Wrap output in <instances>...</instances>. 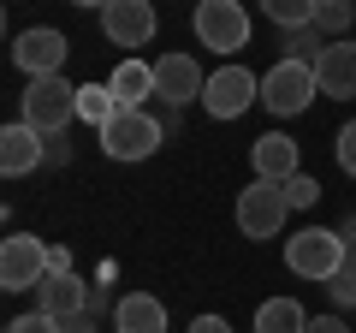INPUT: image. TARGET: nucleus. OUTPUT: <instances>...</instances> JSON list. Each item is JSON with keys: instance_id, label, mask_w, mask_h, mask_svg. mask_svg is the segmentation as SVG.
<instances>
[{"instance_id": "nucleus-1", "label": "nucleus", "mask_w": 356, "mask_h": 333, "mask_svg": "<svg viewBox=\"0 0 356 333\" xmlns=\"http://www.w3.org/2000/svg\"><path fill=\"white\" fill-rule=\"evenodd\" d=\"M344 262H350V256H344L339 226H303V232H291V238H285V268H291L297 280L327 286Z\"/></svg>"}, {"instance_id": "nucleus-2", "label": "nucleus", "mask_w": 356, "mask_h": 333, "mask_svg": "<svg viewBox=\"0 0 356 333\" xmlns=\"http://www.w3.org/2000/svg\"><path fill=\"white\" fill-rule=\"evenodd\" d=\"M95 137H102L107 161H149V155L166 143V125L154 114H143V107H119L113 125H102Z\"/></svg>"}, {"instance_id": "nucleus-3", "label": "nucleus", "mask_w": 356, "mask_h": 333, "mask_svg": "<svg viewBox=\"0 0 356 333\" xmlns=\"http://www.w3.org/2000/svg\"><path fill=\"white\" fill-rule=\"evenodd\" d=\"M315 95H321V84H315V65L309 60H273L261 72V107L280 114V119H297Z\"/></svg>"}, {"instance_id": "nucleus-4", "label": "nucleus", "mask_w": 356, "mask_h": 333, "mask_svg": "<svg viewBox=\"0 0 356 333\" xmlns=\"http://www.w3.org/2000/svg\"><path fill=\"white\" fill-rule=\"evenodd\" d=\"M72 119H77V84H65V77H30L24 125H36L42 137H60Z\"/></svg>"}, {"instance_id": "nucleus-5", "label": "nucleus", "mask_w": 356, "mask_h": 333, "mask_svg": "<svg viewBox=\"0 0 356 333\" xmlns=\"http://www.w3.org/2000/svg\"><path fill=\"white\" fill-rule=\"evenodd\" d=\"M285 215H291L285 185L255 179V185H243V191H238V232H243V238H280Z\"/></svg>"}, {"instance_id": "nucleus-6", "label": "nucleus", "mask_w": 356, "mask_h": 333, "mask_svg": "<svg viewBox=\"0 0 356 333\" xmlns=\"http://www.w3.org/2000/svg\"><path fill=\"white\" fill-rule=\"evenodd\" d=\"M196 42L214 48V54L250 48V13H243L238 0H202L196 6Z\"/></svg>"}, {"instance_id": "nucleus-7", "label": "nucleus", "mask_w": 356, "mask_h": 333, "mask_svg": "<svg viewBox=\"0 0 356 333\" xmlns=\"http://www.w3.org/2000/svg\"><path fill=\"white\" fill-rule=\"evenodd\" d=\"M48 274V244L36 232H13L0 244V292H36Z\"/></svg>"}, {"instance_id": "nucleus-8", "label": "nucleus", "mask_w": 356, "mask_h": 333, "mask_svg": "<svg viewBox=\"0 0 356 333\" xmlns=\"http://www.w3.org/2000/svg\"><path fill=\"white\" fill-rule=\"evenodd\" d=\"M65 54H72V42H65V30H54V24H36V30H18L13 36V65L24 77H60Z\"/></svg>"}, {"instance_id": "nucleus-9", "label": "nucleus", "mask_w": 356, "mask_h": 333, "mask_svg": "<svg viewBox=\"0 0 356 333\" xmlns=\"http://www.w3.org/2000/svg\"><path fill=\"white\" fill-rule=\"evenodd\" d=\"M255 102H261V77L243 72V65H220V72L208 77V90H202V107L214 119H238V114H250Z\"/></svg>"}, {"instance_id": "nucleus-10", "label": "nucleus", "mask_w": 356, "mask_h": 333, "mask_svg": "<svg viewBox=\"0 0 356 333\" xmlns=\"http://www.w3.org/2000/svg\"><path fill=\"white\" fill-rule=\"evenodd\" d=\"M202 90H208V77L196 72L191 54H161V60H154V95H161L166 107L202 102Z\"/></svg>"}, {"instance_id": "nucleus-11", "label": "nucleus", "mask_w": 356, "mask_h": 333, "mask_svg": "<svg viewBox=\"0 0 356 333\" xmlns=\"http://www.w3.org/2000/svg\"><path fill=\"white\" fill-rule=\"evenodd\" d=\"M154 0H113L102 13V30H107V42L113 48H143V42L154 36Z\"/></svg>"}, {"instance_id": "nucleus-12", "label": "nucleus", "mask_w": 356, "mask_h": 333, "mask_svg": "<svg viewBox=\"0 0 356 333\" xmlns=\"http://www.w3.org/2000/svg\"><path fill=\"white\" fill-rule=\"evenodd\" d=\"M89 297H95V286H83V274H77V268H65V274H42V286H36V309H42V316H54V321L83 316Z\"/></svg>"}, {"instance_id": "nucleus-13", "label": "nucleus", "mask_w": 356, "mask_h": 333, "mask_svg": "<svg viewBox=\"0 0 356 333\" xmlns=\"http://www.w3.org/2000/svg\"><path fill=\"white\" fill-rule=\"evenodd\" d=\"M315 84H321V95H327V102H350V95H356V42H350V36L321 48Z\"/></svg>"}, {"instance_id": "nucleus-14", "label": "nucleus", "mask_w": 356, "mask_h": 333, "mask_svg": "<svg viewBox=\"0 0 356 333\" xmlns=\"http://www.w3.org/2000/svg\"><path fill=\"white\" fill-rule=\"evenodd\" d=\"M42 161H48V137H42L36 125L18 119V125L0 131V173H6V179H24V173H36Z\"/></svg>"}, {"instance_id": "nucleus-15", "label": "nucleus", "mask_w": 356, "mask_h": 333, "mask_svg": "<svg viewBox=\"0 0 356 333\" xmlns=\"http://www.w3.org/2000/svg\"><path fill=\"white\" fill-rule=\"evenodd\" d=\"M250 161H255V179H273V185H285L291 173H303V155H297V137H285V131H267V137H255Z\"/></svg>"}, {"instance_id": "nucleus-16", "label": "nucleus", "mask_w": 356, "mask_h": 333, "mask_svg": "<svg viewBox=\"0 0 356 333\" xmlns=\"http://www.w3.org/2000/svg\"><path fill=\"white\" fill-rule=\"evenodd\" d=\"M113 327L119 333H166V304L154 292H125L113 304Z\"/></svg>"}, {"instance_id": "nucleus-17", "label": "nucleus", "mask_w": 356, "mask_h": 333, "mask_svg": "<svg viewBox=\"0 0 356 333\" xmlns=\"http://www.w3.org/2000/svg\"><path fill=\"white\" fill-rule=\"evenodd\" d=\"M107 90L119 95V107H143L154 95V65L149 60H119L113 77H107Z\"/></svg>"}, {"instance_id": "nucleus-18", "label": "nucleus", "mask_w": 356, "mask_h": 333, "mask_svg": "<svg viewBox=\"0 0 356 333\" xmlns=\"http://www.w3.org/2000/svg\"><path fill=\"white\" fill-rule=\"evenodd\" d=\"M309 316L297 297H267L261 309H255V333H303Z\"/></svg>"}, {"instance_id": "nucleus-19", "label": "nucleus", "mask_w": 356, "mask_h": 333, "mask_svg": "<svg viewBox=\"0 0 356 333\" xmlns=\"http://www.w3.org/2000/svg\"><path fill=\"white\" fill-rule=\"evenodd\" d=\"M113 114H119V95L107 90V84H77V119L83 125H113Z\"/></svg>"}, {"instance_id": "nucleus-20", "label": "nucleus", "mask_w": 356, "mask_h": 333, "mask_svg": "<svg viewBox=\"0 0 356 333\" xmlns=\"http://www.w3.org/2000/svg\"><path fill=\"white\" fill-rule=\"evenodd\" d=\"M315 6H321V0H261L267 24H280V30H303V24H315Z\"/></svg>"}, {"instance_id": "nucleus-21", "label": "nucleus", "mask_w": 356, "mask_h": 333, "mask_svg": "<svg viewBox=\"0 0 356 333\" xmlns=\"http://www.w3.org/2000/svg\"><path fill=\"white\" fill-rule=\"evenodd\" d=\"M356 24V6L350 0H321L315 6V30L321 36H332V42H344V30Z\"/></svg>"}, {"instance_id": "nucleus-22", "label": "nucleus", "mask_w": 356, "mask_h": 333, "mask_svg": "<svg viewBox=\"0 0 356 333\" xmlns=\"http://www.w3.org/2000/svg\"><path fill=\"white\" fill-rule=\"evenodd\" d=\"M285 48H291L285 60H309V65H315L321 48H327V36H321L315 24H303V30H285Z\"/></svg>"}, {"instance_id": "nucleus-23", "label": "nucleus", "mask_w": 356, "mask_h": 333, "mask_svg": "<svg viewBox=\"0 0 356 333\" xmlns=\"http://www.w3.org/2000/svg\"><path fill=\"white\" fill-rule=\"evenodd\" d=\"M285 203H291V208H315L321 203V185L309 179V173H291V179H285Z\"/></svg>"}, {"instance_id": "nucleus-24", "label": "nucleus", "mask_w": 356, "mask_h": 333, "mask_svg": "<svg viewBox=\"0 0 356 333\" xmlns=\"http://www.w3.org/2000/svg\"><path fill=\"white\" fill-rule=\"evenodd\" d=\"M327 297H332V304H344V309L356 304V262H344V268L327 280Z\"/></svg>"}, {"instance_id": "nucleus-25", "label": "nucleus", "mask_w": 356, "mask_h": 333, "mask_svg": "<svg viewBox=\"0 0 356 333\" xmlns=\"http://www.w3.org/2000/svg\"><path fill=\"white\" fill-rule=\"evenodd\" d=\"M6 333H65V327H60L54 316H42V309H36V316H13V321H6Z\"/></svg>"}, {"instance_id": "nucleus-26", "label": "nucleus", "mask_w": 356, "mask_h": 333, "mask_svg": "<svg viewBox=\"0 0 356 333\" xmlns=\"http://www.w3.org/2000/svg\"><path fill=\"white\" fill-rule=\"evenodd\" d=\"M332 149H339V166L356 179V119H350V125H339V143H332Z\"/></svg>"}, {"instance_id": "nucleus-27", "label": "nucleus", "mask_w": 356, "mask_h": 333, "mask_svg": "<svg viewBox=\"0 0 356 333\" xmlns=\"http://www.w3.org/2000/svg\"><path fill=\"white\" fill-rule=\"evenodd\" d=\"M303 333H350V327H344L339 316H309V327H303Z\"/></svg>"}, {"instance_id": "nucleus-28", "label": "nucleus", "mask_w": 356, "mask_h": 333, "mask_svg": "<svg viewBox=\"0 0 356 333\" xmlns=\"http://www.w3.org/2000/svg\"><path fill=\"white\" fill-rule=\"evenodd\" d=\"M72 268V250H65V244H48V274H65Z\"/></svg>"}, {"instance_id": "nucleus-29", "label": "nucleus", "mask_w": 356, "mask_h": 333, "mask_svg": "<svg viewBox=\"0 0 356 333\" xmlns=\"http://www.w3.org/2000/svg\"><path fill=\"white\" fill-rule=\"evenodd\" d=\"M339 238H344V256L356 262V215H344V220H339Z\"/></svg>"}, {"instance_id": "nucleus-30", "label": "nucleus", "mask_w": 356, "mask_h": 333, "mask_svg": "<svg viewBox=\"0 0 356 333\" xmlns=\"http://www.w3.org/2000/svg\"><path fill=\"white\" fill-rule=\"evenodd\" d=\"M191 333H232V327H226V316H196Z\"/></svg>"}, {"instance_id": "nucleus-31", "label": "nucleus", "mask_w": 356, "mask_h": 333, "mask_svg": "<svg viewBox=\"0 0 356 333\" xmlns=\"http://www.w3.org/2000/svg\"><path fill=\"white\" fill-rule=\"evenodd\" d=\"M60 327H65V333H89V309H83V316H65Z\"/></svg>"}, {"instance_id": "nucleus-32", "label": "nucleus", "mask_w": 356, "mask_h": 333, "mask_svg": "<svg viewBox=\"0 0 356 333\" xmlns=\"http://www.w3.org/2000/svg\"><path fill=\"white\" fill-rule=\"evenodd\" d=\"M72 6H95V13H107V6H113V0H72Z\"/></svg>"}]
</instances>
